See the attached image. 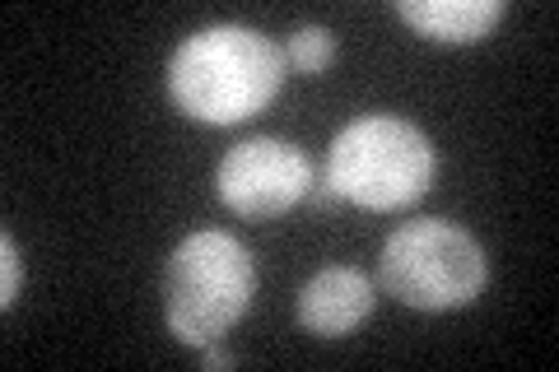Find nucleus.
<instances>
[{
	"label": "nucleus",
	"instance_id": "nucleus-1",
	"mask_svg": "<svg viewBox=\"0 0 559 372\" xmlns=\"http://www.w3.org/2000/svg\"><path fill=\"white\" fill-rule=\"evenodd\" d=\"M285 57L261 28L215 24L201 28L173 51L168 94L173 103L210 127H234L257 117L280 94Z\"/></svg>",
	"mask_w": 559,
	"mask_h": 372
},
{
	"label": "nucleus",
	"instance_id": "nucleus-2",
	"mask_svg": "<svg viewBox=\"0 0 559 372\" xmlns=\"http://www.w3.org/2000/svg\"><path fill=\"white\" fill-rule=\"evenodd\" d=\"M252 293H257V265L234 233L201 228V233L173 247L164 265L168 331L191 349L219 345L224 331L242 322V312L252 308Z\"/></svg>",
	"mask_w": 559,
	"mask_h": 372
},
{
	"label": "nucleus",
	"instance_id": "nucleus-3",
	"mask_svg": "<svg viewBox=\"0 0 559 372\" xmlns=\"http://www.w3.org/2000/svg\"><path fill=\"white\" fill-rule=\"evenodd\" d=\"M439 177L433 140L401 117H359L331 140L326 182L341 201L364 209H401L419 201Z\"/></svg>",
	"mask_w": 559,
	"mask_h": 372
},
{
	"label": "nucleus",
	"instance_id": "nucleus-4",
	"mask_svg": "<svg viewBox=\"0 0 559 372\" xmlns=\"http://www.w3.org/2000/svg\"><path fill=\"white\" fill-rule=\"evenodd\" d=\"M485 252L466 228L448 219H411L382 242L378 279L415 312L466 308L485 289Z\"/></svg>",
	"mask_w": 559,
	"mask_h": 372
},
{
	"label": "nucleus",
	"instance_id": "nucleus-5",
	"mask_svg": "<svg viewBox=\"0 0 559 372\" xmlns=\"http://www.w3.org/2000/svg\"><path fill=\"white\" fill-rule=\"evenodd\" d=\"M215 187H219V201L229 205L234 215L271 219V215L294 209L312 191V164L289 140L252 135L219 158Z\"/></svg>",
	"mask_w": 559,
	"mask_h": 372
},
{
	"label": "nucleus",
	"instance_id": "nucleus-6",
	"mask_svg": "<svg viewBox=\"0 0 559 372\" xmlns=\"http://www.w3.org/2000/svg\"><path fill=\"white\" fill-rule=\"evenodd\" d=\"M373 303L378 289L369 275L355 271V265H326L299 289V322L322 340H341V335L369 322Z\"/></svg>",
	"mask_w": 559,
	"mask_h": 372
},
{
	"label": "nucleus",
	"instance_id": "nucleus-7",
	"mask_svg": "<svg viewBox=\"0 0 559 372\" xmlns=\"http://www.w3.org/2000/svg\"><path fill=\"white\" fill-rule=\"evenodd\" d=\"M396 14L425 38L480 43L503 20V0H396Z\"/></svg>",
	"mask_w": 559,
	"mask_h": 372
},
{
	"label": "nucleus",
	"instance_id": "nucleus-8",
	"mask_svg": "<svg viewBox=\"0 0 559 372\" xmlns=\"http://www.w3.org/2000/svg\"><path fill=\"white\" fill-rule=\"evenodd\" d=\"M331 57H336V33L322 28V24L294 28L289 43H285V61L294 70H304V75H322V70L331 65Z\"/></svg>",
	"mask_w": 559,
	"mask_h": 372
},
{
	"label": "nucleus",
	"instance_id": "nucleus-9",
	"mask_svg": "<svg viewBox=\"0 0 559 372\" xmlns=\"http://www.w3.org/2000/svg\"><path fill=\"white\" fill-rule=\"evenodd\" d=\"M24 289V256L14 233H0V308H14Z\"/></svg>",
	"mask_w": 559,
	"mask_h": 372
},
{
	"label": "nucleus",
	"instance_id": "nucleus-10",
	"mask_svg": "<svg viewBox=\"0 0 559 372\" xmlns=\"http://www.w3.org/2000/svg\"><path fill=\"white\" fill-rule=\"evenodd\" d=\"M201 368H234V353H224L219 345H205L201 349Z\"/></svg>",
	"mask_w": 559,
	"mask_h": 372
}]
</instances>
